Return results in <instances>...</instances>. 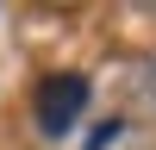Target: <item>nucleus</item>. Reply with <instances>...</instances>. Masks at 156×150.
Instances as JSON below:
<instances>
[{
  "mask_svg": "<svg viewBox=\"0 0 156 150\" xmlns=\"http://www.w3.org/2000/svg\"><path fill=\"white\" fill-rule=\"evenodd\" d=\"M87 75H75V69H62V75H44L37 81V94H31V112H37V131L44 138H69L75 131V119L87 112Z\"/></svg>",
  "mask_w": 156,
  "mask_h": 150,
  "instance_id": "nucleus-1",
  "label": "nucleus"
}]
</instances>
